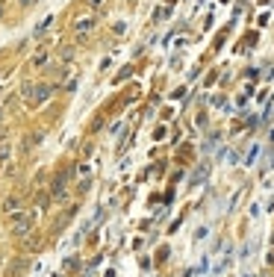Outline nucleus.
Wrapping results in <instances>:
<instances>
[{
	"label": "nucleus",
	"instance_id": "f257e3e1",
	"mask_svg": "<svg viewBox=\"0 0 274 277\" xmlns=\"http://www.w3.org/2000/svg\"><path fill=\"white\" fill-rule=\"evenodd\" d=\"M30 227H33V215L18 212L15 221H12V236H30Z\"/></svg>",
	"mask_w": 274,
	"mask_h": 277
},
{
	"label": "nucleus",
	"instance_id": "f03ea898",
	"mask_svg": "<svg viewBox=\"0 0 274 277\" xmlns=\"http://www.w3.org/2000/svg\"><path fill=\"white\" fill-rule=\"evenodd\" d=\"M53 91H56V88L48 86V83H44V86H35L30 101H33V104H44V101H51V98H53Z\"/></svg>",
	"mask_w": 274,
	"mask_h": 277
},
{
	"label": "nucleus",
	"instance_id": "7ed1b4c3",
	"mask_svg": "<svg viewBox=\"0 0 274 277\" xmlns=\"http://www.w3.org/2000/svg\"><path fill=\"white\" fill-rule=\"evenodd\" d=\"M65 180H68V171H62V174H56V180H53V198L56 201H65Z\"/></svg>",
	"mask_w": 274,
	"mask_h": 277
},
{
	"label": "nucleus",
	"instance_id": "20e7f679",
	"mask_svg": "<svg viewBox=\"0 0 274 277\" xmlns=\"http://www.w3.org/2000/svg\"><path fill=\"white\" fill-rule=\"evenodd\" d=\"M92 27H95V18H80V21H77V33L80 35H86Z\"/></svg>",
	"mask_w": 274,
	"mask_h": 277
},
{
	"label": "nucleus",
	"instance_id": "39448f33",
	"mask_svg": "<svg viewBox=\"0 0 274 277\" xmlns=\"http://www.w3.org/2000/svg\"><path fill=\"white\" fill-rule=\"evenodd\" d=\"M18 207H21V198H18V195H12V198H6V204H3V212H15Z\"/></svg>",
	"mask_w": 274,
	"mask_h": 277
},
{
	"label": "nucleus",
	"instance_id": "423d86ee",
	"mask_svg": "<svg viewBox=\"0 0 274 277\" xmlns=\"http://www.w3.org/2000/svg\"><path fill=\"white\" fill-rule=\"evenodd\" d=\"M33 83H24V86H21V98H33Z\"/></svg>",
	"mask_w": 274,
	"mask_h": 277
},
{
	"label": "nucleus",
	"instance_id": "0eeeda50",
	"mask_svg": "<svg viewBox=\"0 0 274 277\" xmlns=\"http://www.w3.org/2000/svg\"><path fill=\"white\" fill-rule=\"evenodd\" d=\"M48 24H51V18H44V21H41V24L35 27V35H41V33H44V30H48Z\"/></svg>",
	"mask_w": 274,
	"mask_h": 277
},
{
	"label": "nucleus",
	"instance_id": "6e6552de",
	"mask_svg": "<svg viewBox=\"0 0 274 277\" xmlns=\"http://www.w3.org/2000/svg\"><path fill=\"white\" fill-rule=\"evenodd\" d=\"M44 62H48V53H38V56H35V68H41Z\"/></svg>",
	"mask_w": 274,
	"mask_h": 277
},
{
	"label": "nucleus",
	"instance_id": "1a4fd4ad",
	"mask_svg": "<svg viewBox=\"0 0 274 277\" xmlns=\"http://www.w3.org/2000/svg\"><path fill=\"white\" fill-rule=\"evenodd\" d=\"M9 156V145H0V159H6Z\"/></svg>",
	"mask_w": 274,
	"mask_h": 277
},
{
	"label": "nucleus",
	"instance_id": "9d476101",
	"mask_svg": "<svg viewBox=\"0 0 274 277\" xmlns=\"http://www.w3.org/2000/svg\"><path fill=\"white\" fill-rule=\"evenodd\" d=\"M21 3H24V6H33V0H21Z\"/></svg>",
	"mask_w": 274,
	"mask_h": 277
},
{
	"label": "nucleus",
	"instance_id": "9b49d317",
	"mask_svg": "<svg viewBox=\"0 0 274 277\" xmlns=\"http://www.w3.org/2000/svg\"><path fill=\"white\" fill-rule=\"evenodd\" d=\"M0 15H3V6H0Z\"/></svg>",
	"mask_w": 274,
	"mask_h": 277
},
{
	"label": "nucleus",
	"instance_id": "f8f14e48",
	"mask_svg": "<svg viewBox=\"0 0 274 277\" xmlns=\"http://www.w3.org/2000/svg\"><path fill=\"white\" fill-rule=\"evenodd\" d=\"M0 265H3V257H0Z\"/></svg>",
	"mask_w": 274,
	"mask_h": 277
}]
</instances>
